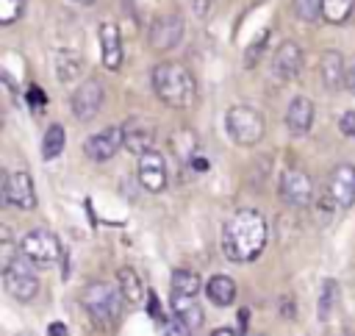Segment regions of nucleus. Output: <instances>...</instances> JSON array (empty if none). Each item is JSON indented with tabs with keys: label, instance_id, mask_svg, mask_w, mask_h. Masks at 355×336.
<instances>
[{
	"label": "nucleus",
	"instance_id": "obj_28",
	"mask_svg": "<svg viewBox=\"0 0 355 336\" xmlns=\"http://www.w3.org/2000/svg\"><path fill=\"white\" fill-rule=\"evenodd\" d=\"M25 14V0H0V25H11Z\"/></svg>",
	"mask_w": 355,
	"mask_h": 336
},
{
	"label": "nucleus",
	"instance_id": "obj_27",
	"mask_svg": "<svg viewBox=\"0 0 355 336\" xmlns=\"http://www.w3.org/2000/svg\"><path fill=\"white\" fill-rule=\"evenodd\" d=\"M336 297H338V283L336 280H324L322 283V300H319V319H327L330 308L336 305Z\"/></svg>",
	"mask_w": 355,
	"mask_h": 336
},
{
	"label": "nucleus",
	"instance_id": "obj_15",
	"mask_svg": "<svg viewBox=\"0 0 355 336\" xmlns=\"http://www.w3.org/2000/svg\"><path fill=\"white\" fill-rule=\"evenodd\" d=\"M302 69V50L297 42H283L277 50H275V58H272V72L280 78V81H294Z\"/></svg>",
	"mask_w": 355,
	"mask_h": 336
},
{
	"label": "nucleus",
	"instance_id": "obj_9",
	"mask_svg": "<svg viewBox=\"0 0 355 336\" xmlns=\"http://www.w3.org/2000/svg\"><path fill=\"white\" fill-rule=\"evenodd\" d=\"M280 200L286 205H294V208H302L313 200V180L308 172L291 167L280 175Z\"/></svg>",
	"mask_w": 355,
	"mask_h": 336
},
{
	"label": "nucleus",
	"instance_id": "obj_37",
	"mask_svg": "<svg viewBox=\"0 0 355 336\" xmlns=\"http://www.w3.org/2000/svg\"><path fill=\"white\" fill-rule=\"evenodd\" d=\"M250 336H266V333H250Z\"/></svg>",
	"mask_w": 355,
	"mask_h": 336
},
{
	"label": "nucleus",
	"instance_id": "obj_1",
	"mask_svg": "<svg viewBox=\"0 0 355 336\" xmlns=\"http://www.w3.org/2000/svg\"><path fill=\"white\" fill-rule=\"evenodd\" d=\"M269 239V225L255 208H239L222 228V253L236 261L247 264L255 261Z\"/></svg>",
	"mask_w": 355,
	"mask_h": 336
},
{
	"label": "nucleus",
	"instance_id": "obj_20",
	"mask_svg": "<svg viewBox=\"0 0 355 336\" xmlns=\"http://www.w3.org/2000/svg\"><path fill=\"white\" fill-rule=\"evenodd\" d=\"M80 72H83V58H80L78 53H72V50L55 53V78H58L61 83L75 81Z\"/></svg>",
	"mask_w": 355,
	"mask_h": 336
},
{
	"label": "nucleus",
	"instance_id": "obj_2",
	"mask_svg": "<svg viewBox=\"0 0 355 336\" xmlns=\"http://www.w3.org/2000/svg\"><path fill=\"white\" fill-rule=\"evenodd\" d=\"M153 92L169 108H191L197 100V81L186 64L161 61L153 69Z\"/></svg>",
	"mask_w": 355,
	"mask_h": 336
},
{
	"label": "nucleus",
	"instance_id": "obj_32",
	"mask_svg": "<svg viewBox=\"0 0 355 336\" xmlns=\"http://www.w3.org/2000/svg\"><path fill=\"white\" fill-rule=\"evenodd\" d=\"M150 314H153V319L164 322V317H161V305H158V297H155V294H150Z\"/></svg>",
	"mask_w": 355,
	"mask_h": 336
},
{
	"label": "nucleus",
	"instance_id": "obj_26",
	"mask_svg": "<svg viewBox=\"0 0 355 336\" xmlns=\"http://www.w3.org/2000/svg\"><path fill=\"white\" fill-rule=\"evenodd\" d=\"M291 8H294V14H297L302 22H313V19L322 17L324 0H291Z\"/></svg>",
	"mask_w": 355,
	"mask_h": 336
},
{
	"label": "nucleus",
	"instance_id": "obj_7",
	"mask_svg": "<svg viewBox=\"0 0 355 336\" xmlns=\"http://www.w3.org/2000/svg\"><path fill=\"white\" fill-rule=\"evenodd\" d=\"M3 200L19 211H33L36 208V189H33L31 172H25V169L6 172L3 169Z\"/></svg>",
	"mask_w": 355,
	"mask_h": 336
},
{
	"label": "nucleus",
	"instance_id": "obj_13",
	"mask_svg": "<svg viewBox=\"0 0 355 336\" xmlns=\"http://www.w3.org/2000/svg\"><path fill=\"white\" fill-rule=\"evenodd\" d=\"M327 192L338 208H349L355 203V164H338L330 172Z\"/></svg>",
	"mask_w": 355,
	"mask_h": 336
},
{
	"label": "nucleus",
	"instance_id": "obj_38",
	"mask_svg": "<svg viewBox=\"0 0 355 336\" xmlns=\"http://www.w3.org/2000/svg\"><path fill=\"white\" fill-rule=\"evenodd\" d=\"M19 336H33V333H19Z\"/></svg>",
	"mask_w": 355,
	"mask_h": 336
},
{
	"label": "nucleus",
	"instance_id": "obj_31",
	"mask_svg": "<svg viewBox=\"0 0 355 336\" xmlns=\"http://www.w3.org/2000/svg\"><path fill=\"white\" fill-rule=\"evenodd\" d=\"M191 8L197 17H208V8H211V0H191Z\"/></svg>",
	"mask_w": 355,
	"mask_h": 336
},
{
	"label": "nucleus",
	"instance_id": "obj_12",
	"mask_svg": "<svg viewBox=\"0 0 355 336\" xmlns=\"http://www.w3.org/2000/svg\"><path fill=\"white\" fill-rule=\"evenodd\" d=\"M119 147H122V128H119V125H111V128H103L100 133L89 136L86 144H83V153H86L92 161L103 164V161L114 158Z\"/></svg>",
	"mask_w": 355,
	"mask_h": 336
},
{
	"label": "nucleus",
	"instance_id": "obj_36",
	"mask_svg": "<svg viewBox=\"0 0 355 336\" xmlns=\"http://www.w3.org/2000/svg\"><path fill=\"white\" fill-rule=\"evenodd\" d=\"M72 3H80V6H92L94 0H72Z\"/></svg>",
	"mask_w": 355,
	"mask_h": 336
},
{
	"label": "nucleus",
	"instance_id": "obj_33",
	"mask_svg": "<svg viewBox=\"0 0 355 336\" xmlns=\"http://www.w3.org/2000/svg\"><path fill=\"white\" fill-rule=\"evenodd\" d=\"M50 336H67V328H64L61 322H53V325H50Z\"/></svg>",
	"mask_w": 355,
	"mask_h": 336
},
{
	"label": "nucleus",
	"instance_id": "obj_11",
	"mask_svg": "<svg viewBox=\"0 0 355 336\" xmlns=\"http://www.w3.org/2000/svg\"><path fill=\"white\" fill-rule=\"evenodd\" d=\"M153 142H155V128L139 114L128 117V122L122 125V147L136 153V156H141L147 150H155Z\"/></svg>",
	"mask_w": 355,
	"mask_h": 336
},
{
	"label": "nucleus",
	"instance_id": "obj_8",
	"mask_svg": "<svg viewBox=\"0 0 355 336\" xmlns=\"http://www.w3.org/2000/svg\"><path fill=\"white\" fill-rule=\"evenodd\" d=\"M103 100H105V89H103V83L97 81V78H89V81H83L75 92H72V114L80 119V122H89V119H94L97 114H100V108H103Z\"/></svg>",
	"mask_w": 355,
	"mask_h": 336
},
{
	"label": "nucleus",
	"instance_id": "obj_3",
	"mask_svg": "<svg viewBox=\"0 0 355 336\" xmlns=\"http://www.w3.org/2000/svg\"><path fill=\"white\" fill-rule=\"evenodd\" d=\"M122 289L119 286H111L108 280H92L83 286L80 292V303L83 308L89 311V317L97 322V325H114L119 319V311H122Z\"/></svg>",
	"mask_w": 355,
	"mask_h": 336
},
{
	"label": "nucleus",
	"instance_id": "obj_19",
	"mask_svg": "<svg viewBox=\"0 0 355 336\" xmlns=\"http://www.w3.org/2000/svg\"><path fill=\"white\" fill-rule=\"evenodd\" d=\"M236 294H239V289H236V280L230 278V275H214V278H208V283H205V297L214 303V305H233V300H236Z\"/></svg>",
	"mask_w": 355,
	"mask_h": 336
},
{
	"label": "nucleus",
	"instance_id": "obj_22",
	"mask_svg": "<svg viewBox=\"0 0 355 336\" xmlns=\"http://www.w3.org/2000/svg\"><path fill=\"white\" fill-rule=\"evenodd\" d=\"M172 305H175V314L191 330H197L202 325V308H200V300L197 297H178V294H172Z\"/></svg>",
	"mask_w": 355,
	"mask_h": 336
},
{
	"label": "nucleus",
	"instance_id": "obj_21",
	"mask_svg": "<svg viewBox=\"0 0 355 336\" xmlns=\"http://www.w3.org/2000/svg\"><path fill=\"white\" fill-rule=\"evenodd\" d=\"M116 283H119V289H122V294H125L128 303H141L144 294H147L144 286H141V278H139V272L133 267H122L116 272Z\"/></svg>",
	"mask_w": 355,
	"mask_h": 336
},
{
	"label": "nucleus",
	"instance_id": "obj_18",
	"mask_svg": "<svg viewBox=\"0 0 355 336\" xmlns=\"http://www.w3.org/2000/svg\"><path fill=\"white\" fill-rule=\"evenodd\" d=\"M319 75L327 92H338L347 83V69H344V58L338 50H324L322 61H319Z\"/></svg>",
	"mask_w": 355,
	"mask_h": 336
},
{
	"label": "nucleus",
	"instance_id": "obj_17",
	"mask_svg": "<svg viewBox=\"0 0 355 336\" xmlns=\"http://www.w3.org/2000/svg\"><path fill=\"white\" fill-rule=\"evenodd\" d=\"M100 56H103L105 69L114 72L122 67V36H119V28L114 22L100 25Z\"/></svg>",
	"mask_w": 355,
	"mask_h": 336
},
{
	"label": "nucleus",
	"instance_id": "obj_4",
	"mask_svg": "<svg viewBox=\"0 0 355 336\" xmlns=\"http://www.w3.org/2000/svg\"><path fill=\"white\" fill-rule=\"evenodd\" d=\"M225 128H227V136L241 147L258 144L266 131L261 111H255L252 106H230L225 114Z\"/></svg>",
	"mask_w": 355,
	"mask_h": 336
},
{
	"label": "nucleus",
	"instance_id": "obj_6",
	"mask_svg": "<svg viewBox=\"0 0 355 336\" xmlns=\"http://www.w3.org/2000/svg\"><path fill=\"white\" fill-rule=\"evenodd\" d=\"M19 253L33 264H53L61 258V242L47 228H33L19 239Z\"/></svg>",
	"mask_w": 355,
	"mask_h": 336
},
{
	"label": "nucleus",
	"instance_id": "obj_29",
	"mask_svg": "<svg viewBox=\"0 0 355 336\" xmlns=\"http://www.w3.org/2000/svg\"><path fill=\"white\" fill-rule=\"evenodd\" d=\"M164 336H191V328L175 314V317L164 319Z\"/></svg>",
	"mask_w": 355,
	"mask_h": 336
},
{
	"label": "nucleus",
	"instance_id": "obj_10",
	"mask_svg": "<svg viewBox=\"0 0 355 336\" xmlns=\"http://www.w3.org/2000/svg\"><path fill=\"white\" fill-rule=\"evenodd\" d=\"M180 39H183V17L180 14H164L150 25V47L158 53L178 47Z\"/></svg>",
	"mask_w": 355,
	"mask_h": 336
},
{
	"label": "nucleus",
	"instance_id": "obj_25",
	"mask_svg": "<svg viewBox=\"0 0 355 336\" xmlns=\"http://www.w3.org/2000/svg\"><path fill=\"white\" fill-rule=\"evenodd\" d=\"M355 8V0H324V8H322V17L330 22V25H341L349 19Z\"/></svg>",
	"mask_w": 355,
	"mask_h": 336
},
{
	"label": "nucleus",
	"instance_id": "obj_14",
	"mask_svg": "<svg viewBox=\"0 0 355 336\" xmlns=\"http://www.w3.org/2000/svg\"><path fill=\"white\" fill-rule=\"evenodd\" d=\"M139 183L147 192H164L166 186V161L158 150H147L139 156Z\"/></svg>",
	"mask_w": 355,
	"mask_h": 336
},
{
	"label": "nucleus",
	"instance_id": "obj_35",
	"mask_svg": "<svg viewBox=\"0 0 355 336\" xmlns=\"http://www.w3.org/2000/svg\"><path fill=\"white\" fill-rule=\"evenodd\" d=\"M211 336H236V330L233 328H216Z\"/></svg>",
	"mask_w": 355,
	"mask_h": 336
},
{
	"label": "nucleus",
	"instance_id": "obj_30",
	"mask_svg": "<svg viewBox=\"0 0 355 336\" xmlns=\"http://www.w3.org/2000/svg\"><path fill=\"white\" fill-rule=\"evenodd\" d=\"M338 128H341V133L347 139H355V111H344L338 117Z\"/></svg>",
	"mask_w": 355,
	"mask_h": 336
},
{
	"label": "nucleus",
	"instance_id": "obj_16",
	"mask_svg": "<svg viewBox=\"0 0 355 336\" xmlns=\"http://www.w3.org/2000/svg\"><path fill=\"white\" fill-rule=\"evenodd\" d=\"M313 114H316L313 103H311L305 94H297V97L288 103V108H286V128H288L294 136H305V133L313 128Z\"/></svg>",
	"mask_w": 355,
	"mask_h": 336
},
{
	"label": "nucleus",
	"instance_id": "obj_5",
	"mask_svg": "<svg viewBox=\"0 0 355 336\" xmlns=\"http://www.w3.org/2000/svg\"><path fill=\"white\" fill-rule=\"evenodd\" d=\"M3 286L19 303H31L39 294V278L33 275V269L22 253L3 264Z\"/></svg>",
	"mask_w": 355,
	"mask_h": 336
},
{
	"label": "nucleus",
	"instance_id": "obj_23",
	"mask_svg": "<svg viewBox=\"0 0 355 336\" xmlns=\"http://www.w3.org/2000/svg\"><path fill=\"white\" fill-rule=\"evenodd\" d=\"M169 286L178 297H200V275L191 269H175Z\"/></svg>",
	"mask_w": 355,
	"mask_h": 336
},
{
	"label": "nucleus",
	"instance_id": "obj_24",
	"mask_svg": "<svg viewBox=\"0 0 355 336\" xmlns=\"http://www.w3.org/2000/svg\"><path fill=\"white\" fill-rule=\"evenodd\" d=\"M64 142H67L64 128H61V125H50V128L44 131V139H42V158H44V161L58 158L61 150H64Z\"/></svg>",
	"mask_w": 355,
	"mask_h": 336
},
{
	"label": "nucleus",
	"instance_id": "obj_34",
	"mask_svg": "<svg viewBox=\"0 0 355 336\" xmlns=\"http://www.w3.org/2000/svg\"><path fill=\"white\" fill-rule=\"evenodd\" d=\"M347 86H349V92L355 94V67H352V69H347Z\"/></svg>",
	"mask_w": 355,
	"mask_h": 336
}]
</instances>
